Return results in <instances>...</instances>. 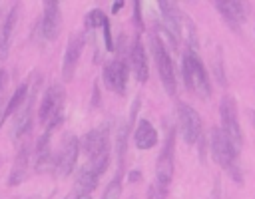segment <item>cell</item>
<instances>
[{
  "mask_svg": "<svg viewBox=\"0 0 255 199\" xmlns=\"http://www.w3.org/2000/svg\"><path fill=\"white\" fill-rule=\"evenodd\" d=\"M62 28V12L60 4L54 0L44 2V14H42V34L46 40H56Z\"/></svg>",
  "mask_w": 255,
  "mask_h": 199,
  "instance_id": "cell-14",
  "label": "cell"
},
{
  "mask_svg": "<svg viewBox=\"0 0 255 199\" xmlns=\"http://www.w3.org/2000/svg\"><path fill=\"white\" fill-rule=\"evenodd\" d=\"M219 117H221V131L229 139V143L239 151L243 145V131L237 119V105L233 96H223L219 101Z\"/></svg>",
  "mask_w": 255,
  "mask_h": 199,
  "instance_id": "cell-7",
  "label": "cell"
},
{
  "mask_svg": "<svg viewBox=\"0 0 255 199\" xmlns=\"http://www.w3.org/2000/svg\"><path fill=\"white\" fill-rule=\"evenodd\" d=\"M133 141L139 149H151L157 143V131L151 125V121L147 119H139L135 125V133H133Z\"/></svg>",
  "mask_w": 255,
  "mask_h": 199,
  "instance_id": "cell-19",
  "label": "cell"
},
{
  "mask_svg": "<svg viewBox=\"0 0 255 199\" xmlns=\"http://www.w3.org/2000/svg\"><path fill=\"white\" fill-rule=\"evenodd\" d=\"M104 22H106V14H104L100 8L88 12V16H86V28H98V26H102Z\"/></svg>",
  "mask_w": 255,
  "mask_h": 199,
  "instance_id": "cell-24",
  "label": "cell"
},
{
  "mask_svg": "<svg viewBox=\"0 0 255 199\" xmlns=\"http://www.w3.org/2000/svg\"><path fill=\"white\" fill-rule=\"evenodd\" d=\"M0 123H2V115H0Z\"/></svg>",
  "mask_w": 255,
  "mask_h": 199,
  "instance_id": "cell-34",
  "label": "cell"
},
{
  "mask_svg": "<svg viewBox=\"0 0 255 199\" xmlns=\"http://www.w3.org/2000/svg\"><path fill=\"white\" fill-rule=\"evenodd\" d=\"M173 131H169L165 145L161 147L159 155H157V163H155V181L149 185L147 189V197L149 199H165L167 191H169V183L173 177Z\"/></svg>",
  "mask_w": 255,
  "mask_h": 199,
  "instance_id": "cell-2",
  "label": "cell"
},
{
  "mask_svg": "<svg viewBox=\"0 0 255 199\" xmlns=\"http://www.w3.org/2000/svg\"><path fill=\"white\" fill-rule=\"evenodd\" d=\"M78 153H80V139L76 135H66L62 141V149L54 159V171L60 177H68L78 161Z\"/></svg>",
  "mask_w": 255,
  "mask_h": 199,
  "instance_id": "cell-9",
  "label": "cell"
},
{
  "mask_svg": "<svg viewBox=\"0 0 255 199\" xmlns=\"http://www.w3.org/2000/svg\"><path fill=\"white\" fill-rule=\"evenodd\" d=\"M104 82L106 86L116 92V94H124L126 92V84H128V64L124 58H116L112 62H108L104 66Z\"/></svg>",
  "mask_w": 255,
  "mask_h": 199,
  "instance_id": "cell-11",
  "label": "cell"
},
{
  "mask_svg": "<svg viewBox=\"0 0 255 199\" xmlns=\"http://www.w3.org/2000/svg\"><path fill=\"white\" fill-rule=\"evenodd\" d=\"M183 78H185L187 90H191L199 100H209L211 96L209 76L205 72L201 58L193 50H187L183 54Z\"/></svg>",
  "mask_w": 255,
  "mask_h": 199,
  "instance_id": "cell-4",
  "label": "cell"
},
{
  "mask_svg": "<svg viewBox=\"0 0 255 199\" xmlns=\"http://www.w3.org/2000/svg\"><path fill=\"white\" fill-rule=\"evenodd\" d=\"M16 16H18V6H12L8 18L4 20V24L0 28V58L6 56L8 44H10V38H12V30H14V24H16Z\"/></svg>",
  "mask_w": 255,
  "mask_h": 199,
  "instance_id": "cell-21",
  "label": "cell"
},
{
  "mask_svg": "<svg viewBox=\"0 0 255 199\" xmlns=\"http://www.w3.org/2000/svg\"><path fill=\"white\" fill-rule=\"evenodd\" d=\"M139 179V171H129V181H137Z\"/></svg>",
  "mask_w": 255,
  "mask_h": 199,
  "instance_id": "cell-30",
  "label": "cell"
},
{
  "mask_svg": "<svg viewBox=\"0 0 255 199\" xmlns=\"http://www.w3.org/2000/svg\"><path fill=\"white\" fill-rule=\"evenodd\" d=\"M80 145H82L84 153H86L90 159H94V157H98V155L110 151V149H108V145H110V123H104V125H100V127L90 129V131L82 137Z\"/></svg>",
  "mask_w": 255,
  "mask_h": 199,
  "instance_id": "cell-10",
  "label": "cell"
},
{
  "mask_svg": "<svg viewBox=\"0 0 255 199\" xmlns=\"http://www.w3.org/2000/svg\"><path fill=\"white\" fill-rule=\"evenodd\" d=\"M98 175H96V171L86 163L82 169H80V173H78V177H76V189L74 191H84V193H92L94 189H96V185H98Z\"/></svg>",
  "mask_w": 255,
  "mask_h": 199,
  "instance_id": "cell-20",
  "label": "cell"
},
{
  "mask_svg": "<svg viewBox=\"0 0 255 199\" xmlns=\"http://www.w3.org/2000/svg\"><path fill=\"white\" fill-rule=\"evenodd\" d=\"M30 199H40V197H38V195H36V197H30Z\"/></svg>",
  "mask_w": 255,
  "mask_h": 199,
  "instance_id": "cell-32",
  "label": "cell"
},
{
  "mask_svg": "<svg viewBox=\"0 0 255 199\" xmlns=\"http://www.w3.org/2000/svg\"><path fill=\"white\" fill-rule=\"evenodd\" d=\"M26 98H28V84H22V86L16 88V92H14L12 98L8 100V105L4 107V113H2V121H4L8 115H14V111L20 109V105L26 101Z\"/></svg>",
  "mask_w": 255,
  "mask_h": 199,
  "instance_id": "cell-22",
  "label": "cell"
},
{
  "mask_svg": "<svg viewBox=\"0 0 255 199\" xmlns=\"http://www.w3.org/2000/svg\"><path fill=\"white\" fill-rule=\"evenodd\" d=\"M92 103H94V105L100 103V88H98V84H94V98H92Z\"/></svg>",
  "mask_w": 255,
  "mask_h": 199,
  "instance_id": "cell-27",
  "label": "cell"
},
{
  "mask_svg": "<svg viewBox=\"0 0 255 199\" xmlns=\"http://www.w3.org/2000/svg\"><path fill=\"white\" fill-rule=\"evenodd\" d=\"M82 50H84V34L76 32L74 36H70L66 52H64V60H62V80L64 82H70L74 78V72H76L78 60L82 56Z\"/></svg>",
  "mask_w": 255,
  "mask_h": 199,
  "instance_id": "cell-12",
  "label": "cell"
},
{
  "mask_svg": "<svg viewBox=\"0 0 255 199\" xmlns=\"http://www.w3.org/2000/svg\"><path fill=\"white\" fill-rule=\"evenodd\" d=\"M122 6H124V2H122V0H118V2L114 4V8H112V12H118V10L122 8Z\"/></svg>",
  "mask_w": 255,
  "mask_h": 199,
  "instance_id": "cell-31",
  "label": "cell"
},
{
  "mask_svg": "<svg viewBox=\"0 0 255 199\" xmlns=\"http://www.w3.org/2000/svg\"><path fill=\"white\" fill-rule=\"evenodd\" d=\"M215 8L221 14V18L225 20V24L233 30H239L245 24L247 18V6L243 2H235V0H215Z\"/></svg>",
  "mask_w": 255,
  "mask_h": 199,
  "instance_id": "cell-13",
  "label": "cell"
},
{
  "mask_svg": "<svg viewBox=\"0 0 255 199\" xmlns=\"http://www.w3.org/2000/svg\"><path fill=\"white\" fill-rule=\"evenodd\" d=\"M28 163H30V145H22L18 149V155L14 159V165H12V171L6 179V183L10 187H16L20 185L24 179H26V173H28Z\"/></svg>",
  "mask_w": 255,
  "mask_h": 199,
  "instance_id": "cell-18",
  "label": "cell"
},
{
  "mask_svg": "<svg viewBox=\"0 0 255 199\" xmlns=\"http://www.w3.org/2000/svg\"><path fill=\"white\" fill-rule=\"evenodd\" d=\"M102 28H104V42H106V50H114V42H112V28H110V20L106 18V22L102 24Z\"/></svg>",
  "mask_w": 255,
  "mask_h": 199,
  "instance_id": "cell-25",
  "label": "cell"
},
{
  "mask_svg": "<svg viewBox=\"0 0 255 199\" xmlns=\"http://www.w3.org/2000/svg\"><path fill=\"white\" fill-rule=\"evenodd\" d=\"M177 123H179V133L185 143L193 145L201 139V133H203L201 117L191 105H187V103L177 105Z\"/></svg>",
  "mask_w": 255,
  "mask_h": 199,
  "instance_id": "cell-8",
  "label": "cell"
},
{
  "mask_svg": "<svg viewBox=\"0 0 255 199\" xmlns=\"http://www.w3.org/2000/svg\"><path fill=\"white\" fill-rule=\"evenodd\" d=\"M253 123H255V113H253Z\"/></svg>",
  "mask_w": 255,
  "mask_h": 199,
  "instance_id": "cell-33",
  "label": "cell"
},
{
  "mask_svg": "<svg viewBox=\"0 0 255 199\" xmlns=\"http://www.w3.org/2000/svg\"><path fill=\"white\" fill-rule=\"evenodd\" d=\"M4 84H6V70H2V68H0V96H2Z\"/></svg>",
  "mask_w": 255,
  "mask_h": 199,
  "instance_id": "cell-28",
  "label": "cell"
},
{
  "mask_svg": "<svg viewBox=\"0 0 255 199\" xmlns=\"http://www.w3.org/2000/svg\"><path fill=\"white\" fill-rule=\"evenodd\" d=\"M68 199H92V193H84V191H74Z\"/></svg>",
  "mask_w": 255,
  "mask_h": 199,
  "instance_id": "cell-26",
  "label": "cell"
},
{
  "mask_svg": "<svg viewBox=\"0 0 255 199\" xmlns=\"http://www.w3.org/2000/svg\"><path fill=\"white\" fill-rule=\"evenodd\" d=\"M120 195H122V173H118V175L108 183V187H106L102 199H120Z\"/></svg>",
  "mask_w": 255,
  "mask_h": 199,
  "instance_id": "cell-23",
  "label": "cell"
},
{
  "mask_svg": "<svg viewBox=\"0 0 255 199\" xmlns=\"http://www.w3.org/2000/svg\"><path fill=\"white\" fill-rule=\"evenodd\" d=\"M64 100H66V92L60 84H52L42 101H40V109H38V117L40 123L46 125L48 131H52L64 117Z\"/></svg>",
  "mask_w": 255,
  "mask_h": 199,
  "instance_id": "cell-5",
  "label": "cell"
},
{
  "mask_svg": "<svg viewBox=\"0 0 255 199\" xmlns=\"http://www.w3.org/2000/svg\"><path fill=\"white\" fill-rule=\"evenodd\" d=\"M159 12L163 14L165 22V32L171 36L173 44L177 40H183L187 44V50H197V34H195V24L189 20V16L175 4V2H159Z\"/></svg>",
  "mask_w": 255,
  "mask_h": 199,
  "instance_id": "cell-1",
  "label": "cell"
},
{
  "mask_svg": "<svg viewBox=\"0 0 255 199\" xmlns=\"http://www.w3.org/2000/svg\"><path fill=\"white\" fill-rule=\"evenodd\" d=\"M209 147H211L213 159L233 177V181L243 183L241 169H239V161H237L239 151L229 143V139L225 137V133H223L219 127H213V129H211V133H209Z\"/></svg>",
  "mask_w": 255,
  "mask_h": 199,
  "instance_id": "cell-3",
  "label": "cell"
},
{
  "mask_svg": "<svg viewBox=\"0 0 255 199\" xmlns=\"http://www.w3.org/2000/svg\"><path fill=\"white\" fill-rule=\"evenodd\" d=\"M133 14H135V22L141 24V16H139V2L133 4Z\"/></svg>",
  "mask_w": 255,
  "mask_h": 199,
  "instance_id": "cell-29",
  "label": "cell"
},
{
  "mask_svg": "<svg viewBox=\"0 0 255 199\" xmlns=\"http://www.w3.org/2000/svg\"><path fill=\"white\" fill-rule=\"evenodd\" d=\"M32 103H34V92L28 94L26 105L24 103L20 105V111H18L14 123H12V139L14 141H18L20 137H24L30 131V127H32Z\"/></svg>",
  "mask_w": 255,
  "mask_h": 199,
  "instance_id": "cell-15",
  "label": "cell"
},
{
  "mask_svg": "<svg viewBox=\"0 0 255 199\" xmlns=\"http://www.w3.org/2000/svg\"><path fill=\"white\" fill-rule=\"evenodd\" d=\"M50 137L52 131H44L40 135V139L36 141V171L38 173H46L50 169H54V157H52V149H50Z\"/></svg>",
  "mask_w": 255,
  "mask_h": 199,
  "instance_id": "cell-17",
  "label": "cell"
},
{
  "mask_svg": "<svg viewBox=\"0 0 255 199\" xmlns=\"http://www.w3.org/2000/svg\"><path fill=\"white\" fill-rule=\"evenodd\" d=\"M129 66L137 78V82H147V76H149V66H147V54H145V48L141 44V40L137 38L131 46V52H129Z\"/></svg>",
  "mask_w": 255,
  "mask_h": 199,
  "instance_id": "cell-16",
  "label": "cell"
},
{
  "mask_svg": "<svg viewBox=\"0 0 255 199\" xmlns=\"http://www.w3.org/2000/svg\"><path fill=\"white\" fill-rule=\"evenodd\" d=\"M151 54H153V62L157 66V72H159V78H161L165 92L169 96H175V92H177L175 68H173L171 56H169V52H167V48H165V44L157 32L151 36Z\"/></svg>",
  "mask_w": 255,
  "mask_h": 199,
  "instance_id": "cell-6",
  "label": "cell"
}]
</instances>
